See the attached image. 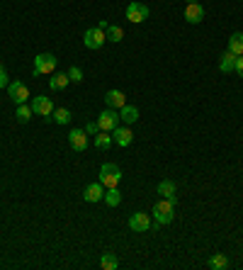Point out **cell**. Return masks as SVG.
Returning <instances> with one entry per match:
<instances>
[{
  "label": "cell",
  "instance_id": "obj_1",
  "mask_svg": "<svg viewBox=\"0 0 243 270\" xmlns=\"http://www.w3.org/2000/svg\"><path fill=\"white\" fill-rule=\"evenodd\" d=\"M153 217H156V224H170L173 222V217H175V205L170 202V200H158L156 205H153Z\"/></svg>",
  "mask_w": 243,
  "mask_h": 270
},
{
  "label": "cell",
  "instance_id": "obj_2",
  "mask_svg": "<svg viewBox=\"0 0 243 270\" xmlns=\"http://www.w3.org/2000/svg\"><path fill=\"white\" fill-rule=\"evenodd\" d=\"M100 183L105 187H119L121 183V170L117 163H103L100 168Z\"/></svg>",
  "mask_w": 243,
  "mask_h": 270
},
{
  "label": "cell",
  "instance_id": "obj_3",
  "mask_svg": "<svg viewBox=\"0 0 243 270\" xmlns=\"http://www.w3.org/2000/svg\"><path fill=\"white\" fill-rule=\"evenodd\" d=\"M58 59L54 54H37L34 56V75H49L54 73V68H56Z\"/></svg>",
  "mask_w": 243,
  "mask_h": 270
},
{
  "label": "cell",
  "instance_id": "obj_4",
  "mask_svg": "<svg viewBox=\"0 0 243 270\" xmlns=\"http://www.w3.org/2000/svg\"><path fill=\"white\" fill-rule=\"evenodd\" d=\"M32 112L39 114V117H44V120H51V114H54V103H51V98H44V95H37L34 100H32Z\"/></svg>",
  "mask_w": 243,
  "mask_h": 270
},
{
  "label": "cell",
  "instance_id": "obj_5",
  "mask_svg": "<svg viewBox=\"0 0 243 270\" xmlns=\"http://www.w3.org/2000/svg\"><path fill=\"white\" fill-rule=\"evenodd\" d=\"M107 42V34H105V29L100 27H90V29H85V34H83V44L88 49H100Z\"/></svg>",
  "mask_w": 243,
  "mask_h": 270
},
{
  "label": "cell",
  "instance_id": "obj_6",
  "mask_svg": "<svg viewBox=\"0 0 243 270\" xmlns=\"http://www.w3.org/2000/svg\"><path fill=\"white\" fill-rule=\"evenodd\" d=\"M119 124H121L119 112L112 110V107H110V110H103L100 112V117H97V127H100L103 131H112L114 127H119Z\"/></svg>",
  "mask_w": 243,
  "mask_h": 270
},
{
  "label": "cell",
  "instance_id": "obj_7",
  "mask_svg": "<svg viewBox=\"0 0 243 270\" xmlns=\"http://www.w3.org/2000/svg\"><path fill=\"white\" fill-rule=\"evenodd\" d=\"M8 95H10V100H12L15 105H22V103H27L29 88L25 83H19V81H12V83L8 85Z\"/></svg>",
  "mask_w": 243,
  "mask_h": 270
},
{
  "label": "cell",
  "instance_id": "obj_8",
  "mask_svg": "<svg viewBox=\"0 0 243 270\" xmlns=\"http://www.w3.org/2000/svg\"><path fill=\"white\" fill-rule=\"evenodd\" d=\"M127 20L134 22V25L146 22V20H149V8L141 5V3H129V5H127Z\"/></svg>",
  "mask_w": 243,
  "mask_h": 270
},
{
  "label": "cell",
  "instance_id": "obj_9",
  "mask_svg": "<svg viewBox=\"0 0 243 270\" xmlns=\"http://www.w3.org/2000/svg\"><path fill=\"white\" fill-rule=\"evenodd\" d=\"M112 141L117 144V146H129L131 141H134V131L127 127V124H119V127H114L112 129Z\"/></svg>",
  "mask_w": 243,
  "mask_h": 270
},
{
  "label": "cell",
  "instance_id": "obj_10",
  "mask_svg": "<svg viewBox=\"0 0 243 270\" xmlns=\"http://www.w3.org/2000/svg\"><path fill=\"white\" fill-rule=\"evenodd\" d=\"M129 229L136 234H144L151 229V219L149 215H144V212H134V215L129 217Z\"/></svg>",
  "mask_w": 243,
  "mask_h": 270
},
{
  "label": "cell",
  "instance_id": "obj_11",
  "mask_svg": "<svg viewBox=\"0 0 243 270\" xmlns=\"http://www.w3.org/2000/svg\"><path fill=\"white\" fill-rule=\"evenodd\" d=\"M68 144H71V149L78 151V153H83L85 149H88V134H85V129H73L71 134H68Z\"/></svg>",
  "mask_w": 243,
  "mask_h": 270
},
{
  "label": "cell",
  "instance_id": "obj_12",
  "mask_svg": "<svg viewBox=\"0 0 243 270\" xmlns=\"http://www.w3.org/2000/svg\"><path fill=\"white\" fill-rule=\"evenodd\" d=\"M185 20L190 25H199L202 20H205V8L199 5V3H187L185 8Z\"/></svg>",
  "mask_w": 243,
  "mask_h": 270
},
{
  "label": "cell",
  "instance_id": "obj_13",
  "mask_svg": "<svg viewBox=\"0 0 243 270\" xmlns=\"http://www.w3.org/2000/svg\"><path fill=\"white\" fill-rule=\"evenodd\" d=\"M156 190H158V195H163L166 200H170L173 205L178 202V187H175V183H173V180H160Z\"/></svg>",
  "mask_w": 243,
  "mask_h": 270
},
{
  "label": "cell",
  "instance_id": "obj_14",
  "mask_svg": "<svg viewBox=\"0 0 243 270\" xmlns=\"http://www.w3.org/2000/svg\"><path fill=\"white\" fill-rule=\"evenodd\" d=\"M103 197H105V185L103 183H90V185L85 187V192H83L85 202H100Z\"/></svg>",
  "mask_w": 243,
  "mask_h": 270
},
{
  "label": "cell",
  "instance_id": "obj_15",
  "mask_svg": "<svg viewBox=\"0 0 243 270\" xmlns=\"http://www.w3.org/2000/svg\"><path fill=\"white\" fill-rule=\"evenodd\" d=\"M105 103H107V107H112V110H119V107L127 105V95L121 93V90H107L105 93Z\"/></svg>",
  "mask_w": 243,
  "mask_h": 270
},
{
  "label": "cell",
  "instance_id": "obj_16",
  "mask_svg": "<svg viewBox=\"0 0 243 270\" xmlns=\"http://www.w3.org/2000/svg\"><path fill=\"white\" fill-rule=\"evenodd\" d=\"M119 120L121 124H134L139 120V110L134 105H124V107H119Z\"/></svg>",
  "mask_w": 243,
  "mask_h": 270
},
{
  "label": "cell",
  "instance_id": "obj_17",
  "mask_svg": "<svg viewBox=\"0 0 243 270\" xmlns=\"http://www.w3.org/2000/svg\"><path fill=\"white\" fill-rule=\"evenodd\" d=\"M234 66H236V54L226 51V54L219 56V71H221V73H231Z\"/></svg>",
  "mask_w": 243,
  "mask_h": 270
},
{
  "label": "cell",
  "instance_id": "obj_18",
  "mask_svg": "<svg viewBox=\"0 0 243 270\" xmlns=\"http://www.w3.org/2000/svg\"><path fill=\"white\" fill-rule=\"evenodd\" d=\"M68 83H71L68 73H54L51 78H49V88H51V90H64Z\"/></svg>",
  "mask_w": 243,
  "mask_h": 270
},
{
  "label": "cell",
  "instance_id": "obj_19",
  "mask_svg": "<svg viewBox=\"0 0 243 270\" xmlns=\"http://www.w3.org/2000/svg\"><path fill=\"white\" fill-rule=\"evenodd\" d=\"M229 51L236 54V56L243 54V32H236V34L229 37Z\"/></svg>",
  "mask_w": 243,
  "mask_h": 270
},
{
  "label": "cell",
  "instance_id": "obj_20",
  "mask_svg": "<svg viewBox=\"0 0 243 270\" xmlns=\"http://www.w3.org/2000/svg\"><path fill=\"white\" fill-rule=\"evenodd\" d=\"M105 202L110 207H117L121 202V192H119V187H105V197H103Z\"/></svg>",
  "mask_w": 243,
  "mask_h": 270
},
{
  "label": "cell",
  "instance_id": "obj_21",
  "mask_svg": "<svg viewBox=\"0 0 243 270\" xmlns=\"http://www.w3.org/2000/svg\"><path fill=\"white\" fill-rule=\"evenodd\" d=\"M114 141H112V137H110V131H97V134H95V149H110V146H112Z\"/></svg>",
  "mask_w": 243,
  "mask_h": 270
},
{
  "label": "cell",
  "instance_id": "obj_22",
  "mask_svg": "<svg viewBox=\"0 0 243 270\" xmlns=\"http://www.w3.org/2000/svg\"><path fill=\"white\" fill-rule=\"evenodd\" d=\"M100 268L103 270H117L119 268V258H117L114 253H103V258H100Z\"/></svg>",
  "mask_w": 243,
  "mask_h": 270
},
{
  "label": "cell",
  "instance_id": "obj_23",
  "mask_svg": "<svg viewBox=\"0 0 243 270\" xmlns=\"http://www.w3.org/2000/svg\"><path fill=\"white\" fill-rule=\"evenodd\" d=\"M209 268L212 270H226L229 268V258H226L224 253H214V256L209 258Z\"/></svg>",
  "mask_w": 243,
  "mask_h": 270
},
{
  "label": "cell",
  "instance_id": "obj_24",
  "mask_svg": "<svg viewBox=\"0 0 243 270\" xmlns=\"http://www.w3.org/2000/svg\"><path fill=\"white\" fill-rule=\"evenodd\" d=\"M51 120L56 122V124H68V122L73 120V114H71V110H66V107H58V110H54Z\"/></svg>",
  "mask_w": 243,
  "mask_h": 270
},
{
  "label": "cell",
  "instance_id": "obj_25",
  "mask_svg": "<svg viewBox=\"0 0 243 270\" xmlns=\"http://www.w3.org/2000/svg\"><path fill=\"white\" fill-rule=\"evenodd\" d=\"M105 34H107V42H121L124 39V29L117 27V25H110L105 29Z\"/></svg>",
  "mask_w": 243,
  "mask_h": 270
},
{
  "label": "cell",
  "instance_id": "obj_26",
  "mask_svg": "<svg viewBox=\"0 0 243 270\" xmlns=\"http://www.w3.org/2000/svg\"><path fill=\"white\" fill-rule=\"evenodd\" d=\"M32 114H34V112H32V105H17V122H22V124H25V122H29L32 120Z\"/></svg>",
  "mask_w": 243,
  "mask_h": 270
},
{
  "label": "cell",
  "instance_id": "obj_27",
  "mask_svg": "<svg viewBox=\"0 0 243 270\" xmlns=\"http://www.w3.org/2000/svg\"><path fill=\"white\" fill-rule=\"evenodd\" d=\"M66 73H68V78H71V83H83V71H80L78 66H71Z\"/></svg>",
  "mask_w": 243,
  "mask_h": 270
},
{
  "label": "cell",
  "instance_id": "obj_28",
  "mask_svg": "<svg viewBox=\"0 0 243 270\" xmlns=\"http://www.w3.org/2000/svg\"><path fill=\"white\" fill-rule=\"evenodd\" d=\"M97 131H100V127H97V122H88V124H85V134H90V137H95Z\"/></svg>",
  "mask_w": 243,
  "mask_h": 270
},
{
  "label": "cell",
  "instance_id": "obj_29",
  "mask_svg": "<svg viewBox=\"0 0 243 270\" xmlns=\"http://www.w3.org/2000/svg\"><path fill=\"white\" fill-rule=\"evenodd\" d=\"M234 71L238 73V78H243V54H241V56H236V66H234Z\"/></svg>",
  "mask_w": 243,
  "mask_h": 270
},
{
  "label": "cell",
  "instance_id": "obj_30",
  "mask_svg": "<svg viewBox=\"0 0 243 270\" xmlns=\"http://www.w3.org/2000/svg\"><path fill=\"white\" fill-rule=\"evenodd\" d=\"M8 83V73H5V68H3V64H0V88H5Z\"/></svg>",
  "mask_w": 243,
  "mask_h": 270
},
{
  "label": "cell",
  "instance_id": "obj_31",
  "mask_svg": "<svg viewBox=\"0 0 243 270\" xmlns=\"http://www.w3.org/2000/svg\"><path fill=\"white\" fill-rule=\"evenodd\" d=\"M97 27H100V29H107V27H110V22H107V20H100V25H97Z\"/></svg>",
  "mask_w": 243,
  "mask_h": 270
},
{
  "label": "cell",
  "instance_id": "obj_32",
  "mask_svg": "<svg viewBox=\"0 0 243 270\" xmlns=\"http://www.w3.org/2000/svg\"><path fill=\"white\" fill-rule=\"evenodd\" d=\"M187 3H197V0H187Z\"/></svg>",
  "mask_w": 243,
  "mask_h": 270
}]
</instances>
